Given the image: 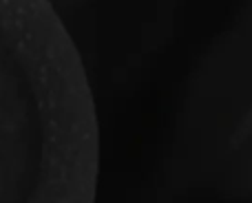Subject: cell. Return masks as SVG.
<instances>
[{"mask_svg":"<svg viewBox=\"0 0 252 203\" xmlns=\"http://www.w3.org/2000/svg\"><path fill=\"white\" fill-rule=\"evenodd\" d=\"M97 121L49 0H0V203H93Z\"/></svg>","mask_w":252,"mask_h":203,"instance_id":"6da1fadb","label":"cell"}]
</instances>
